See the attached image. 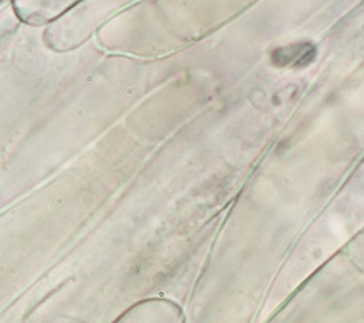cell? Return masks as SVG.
Here are the masks:
<instances>
[{
    "label": "cell",
    "mask_w": 364,
    "mask_h": 323,
    "mask_svg": "<svg viewBox=\"0 0 364 323\" xmlns=\"http://www.w3.org/2000/svg\"><path fill=\"white\" fill-rule=\"evenodd\" d=\"M316 57V47L311 43H296L279 47L271 53V63L277 67L303 69L309 66Z\"/></svg>",
    "instance_id": "1"
}]
</instances>
